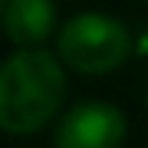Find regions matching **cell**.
<instances>
[{"instance_id": "6da1fadb", "label": "cell", "mask_w": 148, "mask_h": 148, "mask_svg": "<svg viewBox=\"0 0 148 148\" xmlns=\"http://www.w3.org/2000/svg\"><path fill=\"white\" fill-rule=\"evenodd\" d=\"M66 99V73L46 49H16L0 66V128L33 135L53 122Z\"/></svg>"}, {"instance_id": "7a4b0ae2", "label": "cell", "mask_w": 148, "mask_h": 148, "mask_svg": "<svg viewBox=\"0 0 148 148\" xmlns=\"http://www.w3.org/2000/svg\"><path fill=\"white\" fill-rule=\"evenodd\" d=\"M132 36L109 13H79L59 30V56L89 76L112 73L125 63Z\"/></svg>"}, {"instance_id": "3957f363", "label": "cell", "mask_w": 148, "mask_h": 148, "mask_svg": "<svg viewBox=\"0 0 148 148\" xmlns=\"http://www.w3.org/2000/svg\"><path fill=\"white\" fill-rule=\"evenodd\" d=\"M125 115L109 102H82L56 125V148H122Z\"/></svg>"}, {"instance_id": "277c9868", "label": "cell", "mask_w": 148, "mask_h": 148, "mask_svg": "<svg viewBox=\"0 0 148 148\" xmlns=\"http://www.w3.org/2000/svg\"><path fill=\"white\" fill-rule=\"evenodd\" d=\"M3 33L20 49H36L56 27L53 0H7L3 3Z\"/></svg>"}, {"instance_id": "5b68a950", "label": "cell", "mask_w": 148, "mask_h": 148, "mask_svg": "<svg viewBox=\"0 0 148 148\" xmlns=\"http://www.w3.org/2000/svg\"><path fill=\"white\" fill-rule=\"evenodd\" d=\"M3 3H7V0H0V13H3Z\"/></svg>"}]
</instances>
